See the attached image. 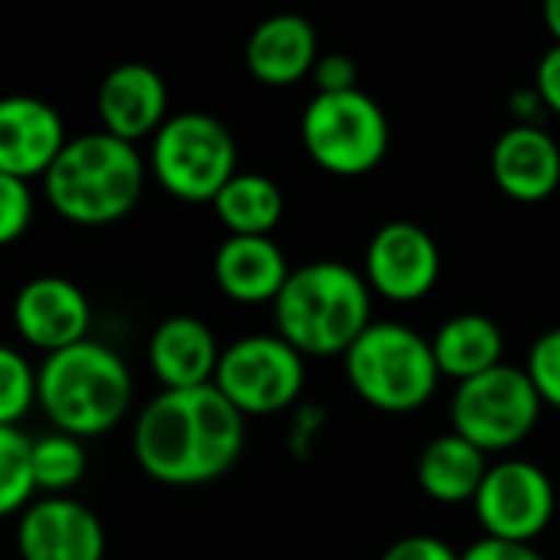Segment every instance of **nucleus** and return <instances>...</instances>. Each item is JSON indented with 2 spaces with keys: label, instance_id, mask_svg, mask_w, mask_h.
Instances as JSON below:
<instances>
[{
  "label": "nucleus",
  "instance_id": "c756f323",
  "mask_svg": "<svg viewBox=\"0 0 560 560\" xmlns=\"http://www.w3.org/2000/svg\"><path fill=\"white\" fill-rule=\"evenodd\" d=\"M545 105V112L560 115V46H551L538 66H535V85H532Z\"/></svg>",
  "mask_w": 560,
  "mask_h": 560
},
{
  "label": "nucleus",
  "instance_id": "bb28decb",
  "mask_svg": "<svg viewBox=\"0 0 560 560\" xmlns=\"http://www.w3.org/2000/svg\"><path fill=\"white\" fill-rule=\"evenodd\" d=\"M33 220V197L26 180L0 174V246L16 243Z\"/></svg>",
  "mask_w": 560,
  "mask_h": 560
},
{
  "label": "nucleus",
  "instance_id": "aec40b11",
  "mask_svg": "<svg viewBox=\"0 0 560 560\" xmlns=\"http://www.w3.org/2000/svg\"><path fill=\"white\" fill-rule=\"evenodd\" d=\"M440 377L466 384L499 364H505V335L482 312H459L446 318L430 338Z\"/></svg>",
  "mask_w": 560,
  "mask_h": 560
},
{
  "label": "nucleus",
  "instance_id": "393cba45",
  "mask_svg": "<svg viewBox=\"0 0 560 560\" xmlns=\"http://www.w3.org/2000/svg\"><path fill=\"white\" fill-rule=\"evenodd\" d=\"M36 400V374L26 358L0 345V427H16Z\"/></svg>",
  "mask_w": 560,
  "mask_h": 560
},
{
  "label": "nucleus",
  "instance_id": "0eeeda50",
  "mask_svg": "<svg viewBox=\"0 0 560 560\" xmlns=\"http://www.w3.org/2000/svg\"><path fill=\"white\" fill-rule=\"evenodd\" d=\"M151 171L158 184L184 203H213L236 177V141L207 112H180L154 131Z\"/></svg>",
  "mask_w": 560,
  "mask_h": 560
},
{
  "label": "nucleus",
  "instance_id": "9d476101",
  "mask_svg": "<svg viewBox=\"0 0 560 560\" xmlns=\"http://www.w3.org/2000/svg\"><path fill=\"white\" fill-rule=\"evenodd\" d=\"M472 512L486 538L535 545L555 522L558 492L551 476L538 463L509 456L489 466L472 499Z\"/></svg>",
  "mask_w": 560,
  "mask_h": 560
},
{
  "label": "nucleus",
  "instance_id": "5701e85b",
  "mask_svg": "<svg viewBox=\"0 0 560 560\" xmlns=\"http://www.w3.org/2000/svg\"><path fill=\"white\" fill-rule=\"evenodd\" d=\"M30 469L33 486L43 492H66L85 476V450L75 436L49 433L33 440L30 446Z\"/></svg>",
  "mask_w": 560,
  "mask_h": 560
},
{
  "label": "nucleus",
  "instance_id": "b1692460",
  "mask_svg": "<svg viewBox=\"0 0 560 560\" xmlns=\"http://www.w3.org/2000/svg\"><path fill=\"white\" fill-rule=\"evenodd\" d=\"M30 446L33 440L23 436L16 427H0V518L20 512L36 492Z\"/></svg>",
  "mask_w": 560,
  "mask_h": 560
},
{
  "label": "nucleus",
  "instance_id": "f03ea898",
  "mask_svg": "<svg viewBox=\"0 0 560 560\" xmlns=\"http://www.w3.org/2000/svg\"><path fill=\"white\" fill-rule=\"evenodd\" d=\"M374 292L341 259H315L289 272L272 302L276 335L302 358H345L371 325Z\"/></svg>",
  "mask_w": 560,
  "mask_h": 560
},
{
  "label": "nucleus",
  "instance_id": "473e14b6",
  "mask_svg": "<svg viewBox=\"0 0 560 560\" xmlns=\"http://www.w3.org/2000/svg\"><path fill=\"white\" fill-rule=\"evenodd\" d=\"M545 26L555 39V46H560V0H548L545 3Z\"/></svg>",
  "mask_w": 560,
  "mask_h": 560
},
{
  "label": "nucleus",
  "instance_id": "1a4fd4ad",
  "mask_svg": "<svg viewBox=\"0 0 560 560\" xmlns=\"http://www.w3.org/2000/svg\"><path fill=\"white\" fill-rule=\"evenodd\" d=\"M213 387L243 417H269L302 397L305 358L279 335H246L220 351Z\"/></svg>",
  "mask_w": 560,
  "mask_h": 560
},
{
  "label": "nucleus",
  "instance_id": "f8f14e48",
  "mask_svg": "<svg viewBox=\"0 0 560 560\" xmlns=\"http://www.w3.org/2000/svg\"><path fill=\"white\" fill-rule=\"evenodd\" d=\"M89 315L92 312H89L85 292L75 282L59 279V276L30 279L13 299L16 335L46 354H56L62 348L85 341Z\"/></svg>",
  "mask_w": 560,
  "mask_h": 560
},
{
  "label": "nucleus",
  "instance_id": "f3484780",
  "mask_svg": "<svg viewBox=\"0 0 560 560\" xmlns=\"http://www.w3.org/2000/svg\"><path fill=\"white\" fill-rule=\"evenodd\" d=\"M148 364L164 390L207 387L213 384L220 348L207 322L197 315H171L151 331Z\"/></svg>",
  "mask_w": 560,
  "mask_h": 560
},
{
  "label": "nucleus",
  "instance_id": "cd10ccee",
  "mask_svg": "<svg viewBox=\"0 0 560 560\" xmlns=\"http://www.w3.org/2000/svg\"><path fill=\"white\" fill-rule=\"evenodd\" d=\"M312 82L318 95H338L358 89V62L348 52H318Z\"/></svg>",
  "mask_w": 560,
  "mask_h": 560
},
{
  "label": "nucleus",
  "instance_id": "a878e982",
  "mask_svg": "<svg viewBox=\"0 0 560 560\" xmlns=\"http://www.w3.org/2000/svg\"><path fill=\"white\" fill-rule=\"evenodd\" d=\"M525 374L538 390L541 404L560 410V328H551L535 338V345L528 348Z\"/></svg>",
  "mask_w": 560,
  "mask_h": 560
},
{
  "label": "nucleus",
  "instance_id": "c85d7f7f",
  "mask_svg": "<svg viewBox=\"0 0 560 560\" xmlns=\"http://www.w3.org/2000/svg\"><path fill=\"white\" fill-rule=\"evenodd\" d=\"M381 560H459V551H453L446 541L433 538V535H407L400 541H394Z\"/></svg>",
  "mask_w": 560,
  "mask_h": 560
},
{
  "label": "nucleus",
  "instance_id": "6e6552de",
  "mask_svg": "<svg viewBox=\"0 0 560 560\" xmlns=\"http://www.w3.org/2000/svg\"><path fill=\"white\" fill-rule=\"evenodd\" d=\"M541 413L545 404L518 364H499L466 384H456L450 404L453 433L486 456L522 446L538 430Z\"/></svg>",
  "mask_w": 560,
  "mask_h": 560
},
{
  "label": "nucleus",
  "instance_id": "7c9ffc66",
  "mask_svg": "<svg viewBox=\"0 0 560 560\" xmlns=\"http://www.w3.org/2000/svg\"><path fill=\"white\" fill-rule=\"evenodd\" d=\"M459 560H545L532 545H512L499 538H479L466 551H459Z\"/></svg>",
  "mask_w": 560,
  "mask_h": 560
},
{
  "label": "nucleus",
  "instance_id": "6ab92c4d",
  "mask_svg": "<svg viewBox=\"0 0 560 560\" xmlns=\"http://www.w3.org/2000/svg\"><path fill=\"white\" fill-rule=\"evenodd\" d=\"M289 272V259L272 236H226L213 256L220 292L240 305H272Z\"/></svg>",
  "mask_w": 560,
  "mask_h": 560
},
{
  "label": "nucleus",
  "instance_id": "f257e3e1",
  "mask_svg": "<svg viewBox=\"0 0 560 560\" xmlns=\"http://www.w3.org/2000/svg\"><path fill=\"white\" fill-rule=\"evenodd\" d=\"M135 459L164 486H203L226 476L246 446V417L213 387L161 390L135 423Z\"/></svg>",
  "mask_w": 560,
  "mask_h": 560
},
{
  "label": "nucleus",
  "instance_id": "dca6fc26",
  "mask_svg": "<svg viewBox=\"0 0 560 560\" xmlns=\"http://www.w3.org/2000/svg\"><path fill=\"white\" fill-rule=\"evenodd\" d=\"M95 108L108 135L135 144L167 121V85L161 72L144 62H121L102 79Z\"/></svg>",
  "mask_w": 560,
  "mask_h": 560
},
{
  "label": "nucleus",
  "instance_id": "ddd939ff",
  "mask_svg": "<svg viewBox=\"0 0 560 560\" xmlns=\"http://www.w3.org/2000/svg\"><path fill=\"white\" fill-rule=\"evenodd\" d=\"M16 551L23 560H102L105 528L72 499H43L23 512Z\"/></svg>",
  "mask_w": 560,
  "mask_h": 560
},
{
  "label": "nucleus",
  "instance_id": "a211bd4d",
  "mask_svg": "<svg viewBox=\"0 0 560 560\" xmlns=\"http://www.w3.org/2000/svg\"><path fill=\"white\" fill-rule=\"evenodd\" d=\"M246 69L256 82L289 89L312 75L318 59L315 26L299 13L266 16L246 39Z\"/></svg>",
  "mask_w": 560,
  "mask_h": 560
},
{
  "label": "nucleus",
  "instance_id": "20e7f679",
  "mask_svg": "<svg viewBox=\"0 0 560 560\" xmlns=\"http://www.w3.org/2000/svg\"><path fill=\"white\" fill-rule=\"evenodd\" d=\"M36 400L56 433L75 440L102 436L128 413L131 374L112 348L85 338L72 348L46 354L36 371Z\"/></svg>",
  "mask_w": 560,
  "mask_h": 560
},
{
  "label": "nucleus",
  "instance_id": "2f4dec72",
  "mask_svg": "<svg viewBox=\"0 0 560 560\" xmlns=\"http://www.w3.org/2000/svg\"><path fill=\"white\" fill-rule=\"evenodd\" d=\"M509 112L515 115V125H538V118L545 115V105L535 89H515L509 98Z\"/></svg>",
  "mask_w": 560,
  "mask_h": 560
},
{
  "label": "nucleus",
  "instance_id": "9b49d317",
  "mask_svg": "<svg viewBox=\"0 0 560 560\" xmlns=\"http://www.w3.org/2000/svg\"><path fill=\"white\" fill-rule=\"evenodd\" d=\"M443 272V256L430 230L410 220H390L374 230L364 249V282L374 295L394 305L427 299Z\"/></svg>",
  "mask_w": 560,
  "mask_h": 560
},
{
  "label": "nucleus",
  "instance_id": "4468645a",
  "mask_svg": "<svg viewBox=\"0 0 560 560\" xmlns=\"http://www.w3.org/2000/svg\"><path fill=\"white\" fill-rule=\"evenodd\" d=\"M66 148L59 112L33 95L0 98V174L30 180L43 177Z\"/></svg>",
  "mask_w": 560,
  "mask_h": 560
},
{
  "label": "nucleus",
  "instance_id": "39448f33",
  "mask_svg": "<svg viewBox=\"0 0 560 560\" xmlns=\"http://www.w3.org/2000/svg\"><path fill=\"white\" fill-rule=\"evenodd\" d=\"M345 377L381 413L420 410L443 381L430 338L400 322H371L345 354Z\"/></svg>",
  "mask_w": 560,
  "mask_h": 560
},
{
  "label": "nucleus",
  "instance_id": "423d86ee",
  "mask_svg": "<svg viewBox=\"0 0 560 560\" xmlns=\"http://www.w3.org/2000/svg\"><path fill=\"white\" fill-rule=\"evenodd\" d=\"M299 135L312 164L335 177H364L384 164L390 148V121L364 89L338 95H312L302 112Z\"/></svg>",
  "mask_w": 560,
  "mask_h": 560
},
{
  "label": "nucleus",
  "instance_id": "2eb2a0df",
  "mask_svg": "<svg viewBox=\"0 0 560 560\" xmlns=\"http://www.w3.org/2000/svg\"><path fill=\"white\" fill-rule=\"evenodd\" d=\"M492 180L518 203H541L560 187V144L541 125H512L492 144Z\"/></svg>",
  "mask_w": 560,
  "mask_h": 560
},
{
  "label": "nucleus",
  "instance_id": "7ed1b4c3",
  "mask_svg": "<svg viewBox=\"0 0 560 560\" xmlns=\"http://www.w3.org/2000/svg\"><path fill=\"white\" fill-rule=\"evenodd\" d=\"M144 187V161L135 144L89 131L66 141L52 167L43 174L49 207L79 226H108L128 217Z\"/></svg>",
  "mask_w": 560,
  "mask_h": 560
},
{
  "label": "nucleus",
  "instance_id": "4be33fe9",
  "mask_svg": "<svg viewBox=\"0 0 560 560\" xmlns=\"http://www.w3.org/2000/svg\"><path fill=\"white\" fill-rule=\"evenodd\" d=\"M213 213L230 236H269L285 213V197L272 177L236 171V177L213 197Z\"/></svg>",
  "mask_w": 560,
  "mask_h": 560
},
{
  "label": "nucleus",
  "instance_id": "412c9836",
  "mask_svg": "<svg viewBox=\"0 0 560 560\" xmlns=\"http://www.w3.org/2000/svg\"><path fill=\"white\" fill-rule=\"evenodd\" d=\"M489 466L492 463L482 450L450 430L423 446L417 459V482L436 505H472Z\"/></svg>",
  "mask_w": 560,
  "mask_h": 560
}]
</instances>
